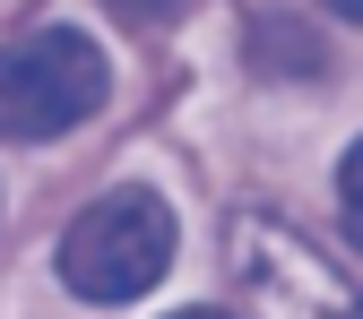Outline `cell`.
<instances>
[{
  "label": "cell",
  "mask_w": 363,
  "mask_h": 319,
  "mask_svg": "<svg viewBox=\"0 0 363 319\" xmlns=\"http://www.w3.org/2000/svg\"><path fill=\"white\" fill-rule=\"evenodd\" d=\"M173 259V207L156 190H104L61 233V285L78 302H139Z\"/></svg>",
  "instance_id": "cell-1"
},
{
  "label": "cell",
  "mask_w": 363,
  "mask_h": 319,
  "mask_svg": "<svg viewBox=\"0 0 363 319\" xmlns=\"http://www.w3.org/2000/svg\"><path fill=\"white\" fill-rule=\"evenodd\" d=\"M104 95H113V69L78 26H43L0 52V139H61Z\"/></svg>",
  "instance_id": "cell-2"
},
{
  "label": "cell",
  "mask_w": 363,
  "mask_h": 319,
  "mask_svg": "<svg viewBox=\"0 0 363 319\" xmlns=\"http://www.w3.org/2000/svg\"><path fill=\"white\" fill-rule=\"evenodd\" d=\"M242 52H251V69H268V78H329V43H320V26L294 18V9H259L251 35H242Z\"/></svg>",
  "instance_id": "cell-3"
},
{
  "label": "cell",
  "mask_w": 363,
  "mask_h": 319,
  "mask_svg": "<svg viewBox=\"0 0 363 319\" xmlns=\"http://www.w3.org/2000/svg\"><path fill=\"white\" fill-rule=\"evenodd\" d=\"M337 224L363 242V139H354V147H346V164H337Z\"/></svg>",
  "instance_id": "cell-4"
},
{
  "label": "cell",
  "mask_w": 363,
  "mask_h": 319,
  "mask_svg": "<svg viewBox=\"0 0 363 319\" xmlns=\"http://www.w3.org/2000/svg\"><path fill=\"white\" fill-rule=\"evenodd\" d=\"M113 9H121V18H139V26H156V18L182 9V0H113Z\"/></svg>",
  "instance_id": "cell-5"
},
{
  "label": "cell",
  "mask_w": 363,
  "mask_h": 319,
  "mask_svg": "<svg viewBox=\"0 0 363 319\" xmlns=\"http://www.w3.org/2000/svg\"><path fill=\"white\" fill-rule=\"evenodd\" d=\"M329 9H337V18H354V26H363V0H329Z\"/></svg>",
  "instance_id": "cell-6"
}]
</instances>
